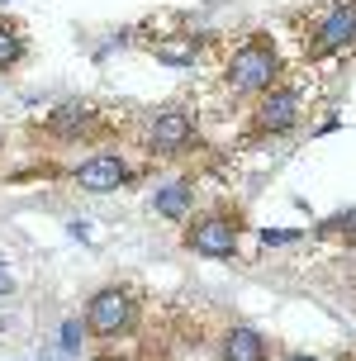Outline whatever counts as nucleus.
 I'll use <instances>...</instances> for the list:
<instances>
[{
	"mask_svg": "<svg viewBox=\"0 0 356 361\" xmlns=\"http://www.w3.org/2000/svg\"><path fill=\"white\" fill-rule=\"evenodd\" d=\"M276 81H281V48L266 34H247L228 57L223 86L233 95H266V90H276Z\"/></svg>",
	"mask_w": 356,
	"mask_h": 361,
	"instance_id": "f257e3e1",
	"label": "nucleus"
},
{
	"mask_svg": "<svg viewBox=\"0 0 356 361\" xmlns=\"http://www.w3.org/2000/svg\"><path fill=\"white\" fill-rule=\"evenodd\" d=\"M238 238H243V214L238 209H209L185 228V247L209 262H228L238 257Z\"/></svg>",
	"mask_w": 356,
	"mask_h": 361,
	"instance_id": "f03ea898",
	"label": "nucleus"
},
{
	"mask_svg": "<svg viewBox=\"0 0 356 361\" xmlns=\"http://www.w3.org/2000/svg\"><path fill=\"white\" fill-rule=\"evenodd\" d=\"M86 333L90 338H124L133 319H138V300L128 286H100L95 295L86 300Z\"/></svg>",
	"mask_w": 356,
	"mask_h": 361,
	"instance_id": "7ed1b4c3",
	"label": "nucleus"
},
{
	"mask_svg": "<svg viewBox=\"0 0 356 361\" xmlns=\"http://www.w3.org/2000/svg\"><path fill=\"white\" fill-rule=\"evenodd\" d=\"M195 143H200V128L190 119V109H180V105L157 109L147 133H142V147L157 152V157H180V152H190Z\"/></svg>",
	"mask_w": 356,
	"mask_h": 361,
	"instance_id": "20e7f679",
	"label": "nucleus"
},
{
	"mask_svg": "<svg viewBox=\"0 0 356 361\" xmlns=\"http://www.w3.org/2000/svg\"><path fill=\"white\" fill-rule=\"evenodd\" d=\"M356 43V5H333L328 15L314 24V34H309V57H333L342 48H352Z\"/></svg>",
	"mask_w": 356,
	"mask_h": 361,
	"instance_id": "39448f33",
	"label": "nucleus"
},
{
	"mask_svg": "<svg viewBox=\"0 0 356 361\" xmlns=\"http://www.w3.org/2000/svg\"><path fill=\"white\" fill-rule=\"evenodd\" d=\"M71 180L81 185V190H90V195H109V190H119V185H128L133 180V171H128V162L119 157V152H100V157H86V162L71 171Z\"/></svg>",
	"mask_w": 356,
	"mask_h": 361,
	"instance_id": "423d86ee",
	"label": "nucleus"
},
{
	"mask_svg": "<svg viewBox=\"0 0 356 361\" xmlns=\"http://www.w3.org/2000/svg\"><path fill=\"white\" fill-rule=\"evenodd\" d=\"M300 124V90L276 86L262 95V105L252 114V133H290Z\"/></svg>",
	"mask_w": 356,
	"mask_h": 361,
	"instance_id": "0eeeda50",
	"label": "nucleus"
},
{
	"mask_svg": "<svg viewBox=\"0 0 356 361\" xmlns=\"http://www.w3.org/2000/svg\"><path fill=\"white\" fill-rule=\"evenodd\" d=\"M90 128H95V109L81 105V100H62V105L48 109V119H43V133L57 138V143H81Z\"/></svg>",
	"mask_w": 356,
	"mask_h": 361,
	"instance_id": "6e6552de",
	"label": "nucleus"
},
{
	"mask_svg": "<svg viewBox=\"0 0 356 361\" xmlns=\"http://www.w3.org/2000/svg\"><path fill=\"white\" fill-rule=\"evenodd\" d=\"M266 338L257 333L252 324H233L228 333H223V343H219V357L223 361H266Z\"/></svg>",
	"mask_w": 356,
	"mask_h": 361,
	"instance_id": "1a4fd4ad",
	"label": "nucleus"
},
{
	"mask_svg": "<svg viewBox=\"0 0 356 361\" xmlns=\"http://www.w3.org/2000/svg\"><path fill=\"white\" fill-rule=\"evenodd\" d=\"M152 209H157L161 219H171V224L190 219V209H195V185H190L185 176H171L166 185H157V195H152Z\"/></svg>",
	"mask_w": 356,
	"mask_h": 361,
	"instance_id": "9d476101",
	"label": "nucleus"
},
{
	"mask_svg": "<svg viewBox=\"0 0 356 361\" xmlns=\"http://www.w3.org/2000/svg\"><path fill=\"white\" fill-rule=\"evenodd\" d=\"M19 57H24V24L0 19V72H10Z\"/></svg>",
	"mask_w": 356,
	"mask_h": 361,
	"instance_id": "9b49d317",
	"label": "nucleus"
},
{
	"mask_svg": "<svg viewBox=\"0 0 356 361\" xmlns=\"http://www.w3.org/2000/svg\"><path fill=\"white\" fill-rule=\"evenodd\" d=\"M152 53H157L161 62H171V67H185V62L200 53V43H195L190 34H176V38H161V43H152Z\"/></svg>",
	"mask_w": 356,
	"mask_h": 361,
	"instance_id": "f8f14e48",
	"label": "nucleus"
},
{
	"mask_svg": "<svg viewBox=\"0 0 356 361\" xmlns=\"http://www.w3.org/2000/svg\"><path fill=\"white\" fill-rule=\"evenodd\" d=\"M319 233H338V238H352V243H356V204H352V209H342V214H333V219H323Z\"/></svg>",
	"mask_w": 356,
	"mask_h": 361,
	"instance_id": "ddd939ff",
	"label": "nucleus"
},
{
	"mask_svg": "<svg viewBox=\"0 0 356 361\" xmlns=\"http://www.w3.org/2000/svg\"><path fill=\"white\" fill-rule=\"evenodd\" d=\"M81 338H86V319H67V324H62V352L76 357V352H81Z\"/></svg>",
	"mask_w": 356,
	"mask_h": 361,
	"instance_id": "4468645a",
	"label": "nucleus"
},
{
	"mask_svg": "<svg viewBox=\"0 0 356 361\" xmlns=\"http://www.w3.org/2000/svg\"><path fill=\"white\" fill-rule=\"evenodd\" d=\"M295 238H300V233H285V228H266V233H262V243H266V247H281V243H295Z\"/></svg>",
	"mask_w": 356,
	"mask_h": 361,
	"instance_id": "2eb2a0df",
	"label": "nucleus"
},
{
	"mask_svg": "<svg viewBox=\"0 0 356 361\" xmlns=\"http://www.w3.org/2000/svg\"><path fill=\"white\" fill-rule=\"evenodd\" d=\"M10 290L15 286H10V271H5V257H0V295H10Z\"/></svg>",
	"mask_w": 356,
	"mask_h": 361,
	"instance_id": "dca6fc26",
	"label": "nucleus"
},
{
	"mask_svg": "<svg viewBox=\"0 0 356 361\" xmlns=\"http://www.w3.org/2000/svg\"><path fill=\"white\" fill-rule=\"evenodd\" d=\"M290 361H314V357H290Z\"/></svg>",
	"mask_w": 356,
	"mask_h": 361,
	"instance_id": "f3484780",
	"label": "nucleus"
}]
</instances>
